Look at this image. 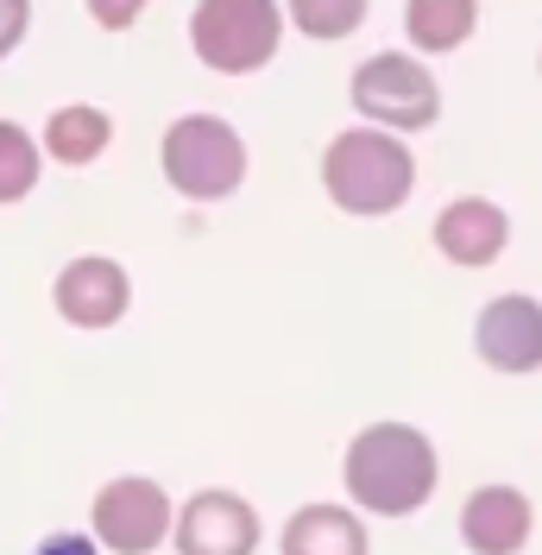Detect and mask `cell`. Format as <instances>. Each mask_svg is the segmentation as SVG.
Instances as JSON below:
<instances>
[{
  "label": "cell",
  "mask_w": 542,
  "mask_h": 555,
  "mask_svg": "<svg viewBox=\"0 0 542 555\" xmlns=\"http://www.w3.org/2000/svg\"><path fill=\"white\" fill-rule=\"evenodd\" d=\"M347 492L378 518H404L436 492V449L410 423H373L347 449Z\"/></svg>",
  "instance_id": "1"
},
{
  "label": "cell",
  "mask_w": 542,
  "mask_h": 555,
  "mask_svg": "<svg viewBox=\"0 0 542 555\" xmlns=\"http://www.w3.org/2000/svg\"><path fill=\"white\" fill-rule=\"evenodd\" d=\"M322 183L347 215H391V208L410 196L416 183V165H410L404 139L378 133V127H353L328 145L322 158Z\"/></svg>",
  "instance_id": "2"
},
{
  "label": "cell",
  "mask_w": 542,
  "mask_h": 555,
  "mask_svg": "<svg viewBox=\"0 0 542 555\" xmlns=\"http://www.w3.org/2000/svg\"><path fill=\"white\" fill-rule=\"evenodd\" d=\"M165 177L170 190H183L190 203H215V196H234L240 177H246V145L228 120L215 114H183L165 133Z\"/></svg>",
  "instance_id": "3"
},
{
  "label": "cell",
  "mask_w": 542,
  "mask_h": 555,
  "mask_svg": "<svg viewBox=\"0 0 542 555\" xmlns=\"http://www.w3.org/2000/svg\"><path fill=\"white\" fill-rule=\"evenodd\" d=\"M278 33H284V20H278L271 0H203L196 20H190L196 57L221 76H246V69L271 64Z\"/></svg>",
  "instance_id": "4"
},
{
  "label": "cell",
  "mask_w": 542,
  "mask_h": 555,
  "mask_svg": "<svg viewBox=\"0 0 542 555\" xmlns=\"http://www.w3.org/2000/svg\"><path fill=\"white\" fill-rule=\"evenodd\" d=\"M353 107L366 114V120H385V127H429L441 114V89L436 76L404 57V51H378L366 64L353 69Z\"/></svg>",
  "instance_id": "5"
},
{
  "label": "cell",
  "mask_w": 542,
  "mask_h": 555,
  "mask_svg": "<svg viewBox=\"0 0 542 555\" xmlns=\"http://www.w3.org/2000/svg\"><path fill=\"white\" fill-rule=\"evenodd\" d=\"M165 530H170V499L152 480L127 474V480H114V486L95 492V537H102L114 555L158 550V543H165Z\"/></svg>",
  "instance_id": "6"
},
{
  "label": "cell",
  "mask_w": 542,
  "mask_h": 555,
  "mask_svg": "<svg viewBox=\"0 0 542 555\" xmlns=\"http://www.w3.org/2000/svg\"><path fill=\"white\" fill-rule=\"evenodd\" d=\"M259 518L240 492H196L177 518V555H253Z\"/></svg>",
  "instance_id": "7"
},
{
  "label": "cell",
  "mask_w": 542,
  "mask_h": 555,
  "mask_svg": "<svg viewBox=\"0 0 542 555\" xmlns=\"http://www.w3.org/2000/svg\"><path fill=\"white\" fill-rule=\"evenodd\" d=\"M479 360L499 373H537L542 366V304L537 297H492L479 310Z\"/></svg>",
  "instance_id": "8"
},
{
  "label": "cell",
  "mask_w": 542,
  "mask_h": 555,
  "mask_svg": "<svg viewBox=\"0 0 542 555\" xmlns=\"http://www.w3.org/2000/svg\"><path fill=\"white\" fill-rule=\"evenodd\" d=\"M57 310L64 322L76 328H107V322H120V310L133 304V284L127 272L114 266V259H69L64 272H57Z\"/></svg>",
  "instance_id": "9"
},
{
  "label": "cell",
  "mask_w": 542,
  "mask_h": 555,
  "mask_svg": "<svg viewBox=\"0 0 542 555\" xmlns=\"http://www.w3.org/2000/svg\"><path fill=\"white\" fill-rule=\"evenodd\" d=\"M461 543L474 555H517L530 543V499L511 486H479L461 505Z\"/></svg>",
  "instance_id": "10"
},
{
  "label": "cell",
  "mask_w": 542,
  "mask_h": 555,
  "mask_svg": "<svg viewBox=\"0 0 542 555\" xmlns=\"http://www.w3.org/2000/svg\"><path fill=\"white\" fill-rule=\"evenodd\" d=\"M505 208L499 203H479V196H461V203L441 208L436 221V246L454 259V266H492L505 253Z\"/></svg>",
  "instance_id": "11"
},
{
  "label": "cell",
  "mask_w": 542,
  "mask_h": 555,
  "mask_svg": "<svg viewBox=\"0 0 542 555\" xmlns=\"http://www.w3.org/2000/svg\"><path fill=\"white\" fill-rule=\"evenodd\" d=\"M284 555H366V530L340 505H304L284 524Z\"/></svg>",
  "instance_id": "12"
},
{
  "label": "cell",
  "mask_w": 542,
  "mask_h": 555,
  "mask_svg": "<svg viewBox=\"0 0 542 555\" xmlns=\"http://www.w3.org/2000/svg\"><path fill=\"white\" fill-rule=\"evenodd\" d=\"M107 139H114V120H107L102 107H57L51 114V127H44V152L57 158V165H95L107 152Z\"/></svg>",
  "instance_id": "13"
},
{
  "label": "cell",
  "mask_w": 542,
  "mask_h": 555,
  "mask_svg": "<svg viewBox=\"0 0 542 555\" xmlns=\"http://www.w3.org/2000/svg\"><path fill=\"white\" fill-rule=\"evenodd\" d=\"M404 26L416 51H454L479 26V0H410Z\"/></svg>",
  "instance_id": "14"
},
{
  "label": "cell",
  "mask_w": 542,
  "mask_h": 555,
  "mask_svg": "<svg viewBox=\"0 0 542 555\" xmlns=\"http://www.w3.org/2000/svg\"><path fill=\"white\" fill-rule=\"evenodd\" d=\"M38 183V145L13 120H0V203H20Z\"/></svg>",
  "instance_id": "15"
},
{
  "label": "cell",
  "mask_w": 542,
  "mask_h": 555,
  "mask_svg": "<svg viewBox=\"0 0 542 555\" xmlns=\"http://www.w3.org/2000/svg\"><path fill=\"white\" fill-rule=\"evenodd\" d=\"M291 20L309 38H347L366 20V0H291Z\"/></svg>",
  "instance_id": "16"
},
{
  "label": "cell",
  "mask_w": 542,
  "mask_h": 555,
  "mask_svg": "<svg viewBox=\"0 0 542 555\" xmlns=\"http://www.w3.org/2000/svg\"><path fill=\"white\" fill-rule=\"evenodd\" d=\"M26 20H33V0H0V57L26 38Z\"/></svg>",
  "instance_id": "17"
},
{
  "label": "cell",
  "mask_w": 542,
  "mask_h": 555,
  "mask_svg": "<svg viewBox=\"0 0 542 555\" xmlns=\"http://www.w3.org/2000/svg\"><path fill=\"white\" fill-rule=\"evenodd\" d=\"M89 13L102 20L107 33H127V26H133L139 13H145V0H89Z\"/></svg>",
  "instance_id": "18"
},
{
  "label": "cell",
  "mask_w": 542,
  "mask_h": 555,
  "mask_svg": "<svg viewBox=\"0 0 542 555\" xmlns=\"http://www.w3.org/2000/svg\"><path fill=\"white\" fill-rule=\"evenodd\" d=\"M33 555H95V543H89V537H76V530H57V537H44Z\"/></svg>",
  "instance_id": "19"
}]
</instances>
